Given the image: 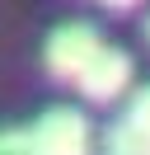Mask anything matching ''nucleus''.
I'll list each match as a JSON object with an SVG mask.
<instances>
[{"label":"nucleus","mask_w":150,"mask_h":155,"mask_svg":"<svg viewBox=\"0 0 150 155\" xmlns=\"http://www.w3.org/2000/svg\"><path fill=\"white\" fill-rule=\"evenodd\" d=\"M89 146V122L80 108H52L24 132H0V150H42V155H75Z\"/></svg>","instance_id":"obj_1"},{"label":"nucleus","mask_w":150,"mask_h":155,"mask_svg":"<svg viewBox=\"0 0 150 155\" xmlns=\"http://www.w3.org/2000/svg\"><path fill=\"white\" fill-rule=\"evenodd\" d=\"M99 47L103 42H99V33L89 24H66V28H56L47 38V71L56 80H80V71L94 61Z\"/></svg>","instance_id":"obj_2"},{"label":"nucleus","mask_w":150,"mask_h":155,"mask_svg":"<svg viewBox=\"0 0 150 155\" xmlns=\"http://www.w3.org/2000/svg\"><path fill=\"white\" fill-rule=\"evenodd\" d=\"M80 94L89 99V104H112V99H122V89L131 85V57L117 47H99L94 52V61L80 71Z\"/></svg>","instance_id":"obj_3"},{"label":"nucleus","mask_w":150,"mask_h":155,"mask_svg":"<svg viewBox=\"0 0 150 155\" xmlns=\"http://www.w3.org/2000/svg\"><path fill=\"white\" fill-rule=\"evenodd\" d=\"M108 150H150V85L127 104V117L112 122L108 132Z\"/></svg>","instance_id":"obj_4"},{"label":"nucleus","mask_w":150,"mask_h":155,"mask_svg":"<svg viewBox=\"0 0 150 155\" xmlns=\"http://www.w3.org/2000/svg\"><path fill=\"white\" fill-rule=\"evenodd\" d=\"M103 5H108V10H131L136 0H103Z\"/></svg>","instance_id":"obj_5"},{"label":"nucleus","mask_w":150,"mask_h":155,"mask_svg":"<svg viewBox=\"0 0 150 155\" xmlns=\"http://www.w3.org/2000/svg\"><path fill=\"white\" fill-rule=\"evenodd\" d=\"M145 38H150V19H145Z\"/></svg>","instance_id":"obj_6"}]
</instances>
